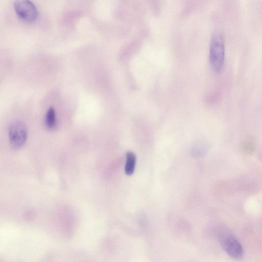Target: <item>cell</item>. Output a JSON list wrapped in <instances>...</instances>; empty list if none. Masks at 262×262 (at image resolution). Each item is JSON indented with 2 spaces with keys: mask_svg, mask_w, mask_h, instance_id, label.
<instances>
[{
  "mask_svg": "<svg viewBox=\"0 0 262 262\" xmlns=\"http://www.w3.org/2000/svg\"><path fill=\"white\" fill-rule=\"evenodd\" d=\"M220 243L224 251L233 259L239 260L244 257V249L239 241L234 236L223 235L220 238Z\"/></svg>",
  "mask_w": 262,
  "mask_h": 262,
  "instance_id": "obj_4",
  "label": "cell"
},
{
  "mask_svg": "<svg viewBox=\"0 0 262 262\" xmlns=\"http://www.w3.org/2000/svg\"><path fill=\"white\" fill-rule=\"evenodd\" d=\"M28 136L26 124L21 121L11 123L9 129V137L12 147L15 149L22 147L25 143Z\"/></svg>",
  "mask_w": 262,
  "mask_h": 262,
  "instance_id": "obj_2",
  "label": "cell"
},
{
  "mask_svg": "<svg viewBox=\"0 0 262 262\" xmlns=\"http://www.w3.org/2000/svg\"><path fill=\"white\" fill-rule=\"evenodd\" d=\"M14 8L18 17L26 22H34L38 17V10L30 0H15Z\"/></svg>",
  "mask_w": 262,
  "mask_h": 262,
  "instance_id": "obj_3",
  "label": "cell"
},
{
  "mask_svg": "<svg viewBox=\"0 0 262 262\" xmlns=\"http://www.w3.org/2000/svg\"><path fill=\"white\" fill-rule=\"evenodd\" d=\"M45 124L49 129H52L56 125L55 113L53 108H50L46 114Z\"/></svg>",
  "mask_w": 262,
  "mask_h": 262,
  "instance_id": "obj_6",
  "label": "cell"
},
{
  "mask_svg": "<svg viewBox=\"0 0 262 262\" xmlns=\"http://www.w3.org/2000/svg\"><path fill=\"white\" fill-rule=\"evenodd\" d=\"M136 161V156L133 153L131 152L127 153L125 166V172L127 175H131L134 173Z\"/></svg>",
  "mask_w": 262,
  "mask_h": 262,
  "instance_id": "obj_5",
  "label": "cell"
},
{
  "mask_svg": "<svg viewBox=\"0 0 262 262\" xmlns=\"http://www.w3.org/2000/svg\"><path fill=\"white\" fill-rule=\"evenodd\" d=\"M225 60V44L222 35L218 32L213 34L210 48V60L212 68L220 72L223 68Z\"/></svg>",
  "mask_w": 262,
  "mask_h": 262,
  "instance_id": "obj_1",
  "label": "cell"
}]
</instances>
